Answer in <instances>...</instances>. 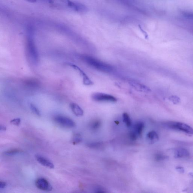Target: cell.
Instances as JSON below:
<instances>
[{
	"instance_id": "cell-9",
	"label": "cell",
	"mask_w": 193,
	"mask_h": 193,
	"mask_svg": "<svg viewBox=\"0 0 193 193\" xmlns=\"http://www.w3.org/2000/svg\"><path fill=\"white\" fill-rule=\"evenodd\" d=\"M50 5L58 8H64L69 5L70 0H43Z\"/></svg>"
},
{
	"instance_id": "cell-6",
	"label": "cell",
	"mask_w": 193,
	"mask_h": 193,
	"mask_svg": "<svg viewBox=\"0 0 193 193\" xmlns=\"http://www.w3.org/2000/svg\"><path fill=\"white\" fill-rule=\"evenodd\" d=\"M56 122L65 127L73 128L76 126V123L70 118L62 115H58L54 118Z\"/></svg>"
},
{
	"instance_id": "cell-5",
	"label": "cell",
	"mask_w": 193,
	"mask_h": 193,
	"mask_svg": "<svg viewBox=\"0 0 193 193\" xmlns=\"http://www.w3.org/2000/svg\"><path fill=\"white\" fill-rule=\"evenodd\" d=\"M91 98L93 100L98 102L114 103L117 101V99L115 97L111 95L103 93H94L92 95Z\"/></svg>"
},
{
	"instance_id": "cell-16",
	"label": "cell",
	"mask_w": 193,
	"mask_h": 193,
	"mask_svg": "<svg viewBox=\"0 0 193 193\" xmlns=\"http://www.w3.org/2000/svg\"><path fill=\"white\" fill-rule=\"evenodd\" d=\"M123 122L128 127H130L131 125V120L130 117L127 113H123Z\"/></svg>"
},
{
	"instance_id": "cell-25",
	"label": "cell",
	"mask_w": 193,
	"mask_h": 193,
	"mask_svg": "<svg viewBox=\"0 0 193 193\" xmlns=\"http://www.w3.org/2000/svg\"><path fill=\"white\" fill-rule=\"evenodd\" d=\"M138 135L134 131H132L129 134V137L132 140H135L137 138Z\"/></svg>"
},
{
	"instance_id": "cell-10",
	"label": "cell",
	"mask_w": 193,
	"mask_h": 193,
	"mask_svg": "<svg viewBox=\"0 0 193 193\" xmlns=\"http://www.w3.org/2000/svg\"><path fill=\"white\" fill-rule=\"evenodd\" d=\"M129 84L133 88L139 91L148 93L151 91V89L147 87L146 86L141 83H138L135 81H131L129 82Z\"/></svg>"
},
{
	"instance_id": "cell-22",
	"label": "cell",
	"mask_w": 193,
	"mask_h": 193,
	"mask_svg": "<svg viewBox=\"0 0 193 193\" xmlns=\"http://www.w3.org/2000/svg\"><path fill=\"white\" fill-rule=\"evenodd\" d=\"M100 122L99 121H95L94 122L92 123V124H91V127L92 129L95 130V129H98L100 127Z\"/></svg>"
},
{
	"instance_id": "cell-3",
	"label": "cell",
	"mask_w": 193,
	"mask_h": 193,
	"mask_svg": "<svg viewBox=\"0 0 193 193\" xmlns=\"http://www.w3.org/2000/svg\"><path fill=\"white\" fill-rule=\"evenodd\" d=\"M165 128L172 130L180 131L193 135V128L185 123L178 122H167L163 124Z\"/></svg>"
},
{
	"instance_id": "cell-15",
	"label": "cell",
	"mask_w": 193,
	"mask_h": 193,
	"mask_svg": "<svg viewBox=\"0 0 193 193\" xmlns=\"http://www.w3.org/2000/svg\"><path fill=\"white\" fill-rule=\"evenodd\" d=\"M148 140L151 143L155 142L159 140V137L156 132L152 131L149 132L147 135Z\"/></svg>"
},
{
	"instance_id": "cell-2",
	"label": "cell",
	"mask_w": 193,
	"mask_h": 193,
	"mask_svg": "<svg viewBox=\"0 0 193 193\" xmlns=\"http://www.w3.org/2000/svg\"><path fill=\"white\" fill-rule=\"evenodd\" d=\"M135 12L147 14L145 6L139 0H109Z\"/></svg>"
},
{
	"instance_id": "cell-24",
	"label": "cell",
	"mask_w": 193,
	"mask_h": 193,
	"mask_svg": "<svg viewBox=\"0 0 193 193\" xmlns=\"http://www.w3.org/2000/svg\"><path fill=\"white\" fill-rule=\"evenodd\" d=\"M21 120L19 118H17V119H14L10 121L11 124H13V125L19 126V124H20Z\"/></svg>"
},
{
	"instance_id": "cell-30",
	"label": "cell",
	"mask_w": 193,
	"mask_h": 193,
	"mask_svg": "<svg viewBox=\"0 0 193 193\" xmlns=\"http://www.w3.org/2000/svg\"><path fill=\"white\" fill-rule=\"evenodd\" d=\"M28 2H31V3H35L37 2V0H25Z\"/></svg>"
},
{
	"instance_id": "cell-20",
	"label": "cell",
	"mask_w": 193,
	"mask_h": 193,
	"mask_svg": "<svg viewBox=\"0 0 193 193\" xmlns=\"http://www.w3.org/2000/svg\"><path fill=\"white\" fill-rule=\"evenodd\" d=\"M168 157L161 154H157L155 157V160L158 161L166 160V159H168Z\"/></svg>"
},
{
	"instance_id": "cell-28",
	"label": "cell",
	"mask_w": 193,
	"mask_h": 193,
	"mask_svg": "<svg viewBox=\"0 0 193 193\" xmlns=\"http://www.w3.org/2000/svg\"><path fill=\"white\" fill-rule=\"evenodd\" d=\"M6 183L4 181H1L0 182V188L1 189H4L6 186Z\"/></svg>"
},
{
	"instance_id": "cell-18",
	"label": "cell",
	"mask_w": 193,
	"mask_h": 193,
	"mask_svg": "<svg viewBox=\"0 0 193 193\" xmlns=\"http://www.w3.org/2000/svg\"><path fill=\"white\" fill-rule=\"evenodd\" d=\"M82 141V138L79 134H76L72 139V143L74 145L78 144Z\"/></svg>"
},
{
	"instance_id": "cell-14",
	"label": "cell",
	"mask_w": 193,
	"mask_h": 193,
	"mask_svg": "<svg viewBox=\"0 0 193 193\" xmlns=\"http://www.w3.org/2000/svg\"><path fill=\"white\" fill-rule=\"evenodd\" d=\"M144 128V124L142 122H138L134 125V131L138 135H140L142 133Z\"/></svg>"
},
{
	"instance_id": "cell-23",
	"label": "cell",
	"mask_w": 193,
	"mask_h": 193,
	"mask_svg": "<svg viewBox=\"0 0 193 193\" xmlns=\"http://www.w3.org/2000/svg\"><path fill=\"white\" fill-rule=\"evenodd\" d=\"M169 100L174 104H178L180 102V98L175 96H172L169 98Z\"/></svg>"
},
{
	"instance_id": "cell-19",
	"label": "cell",
	"mask_w": 193,
	"mask_h": 193,
	"mask_svg": "<svg viewBox=\"0 0 193 193\" xmlns=\"http://www.w3.org/2000/svg\"><path fill=\"white\" fill-rule=\"evenodd\" d=\"M30 107L32 111L33 112L34 114H36V115H37L39 116H41V114L40 111L39 109H38V108H37V106H36L35 105L31 103V104H30Z\"/></svg>"
},
{
	"instance_id": "cell-29",
	"label": "cell",
	"mask_w": 193,
	"mask_h": 193,
	"mask_svg": "<svg viewBox=\"0 0 193 193\" xmlns=\"http://www.w3.org/2000/svg\"><path fill=\"white\" fill-rule=\"evenodd\" d=\"M7 129V128L4 125H1L0 126V130L1 131H5Z\"/></svg>"
},
{
	"instance_id": "cell-27",
	"label": "cell",
	"mask_w": 193,
	"mask_h": 193,
	"mask_svg": "<svg viewBox=\"0 0 193 193\" xmlns=\"http://www.w3.org/2000/svg\"><path fill=\"white\" fill-rule=\"evenodd\" d=\"M176 169L177 171L178 172L181 173V174H183L185 172V169L184 168L181 166H177L176 168Z\"/></svg>"
},
{
	"instance_id": "cell-4",
	"label": "cell",
	"mask_w": 193,
	"mask_h": 193,
	"mask_svg": "<svg viewBox=\"0 0 193 193\" xmlns=\"http://www.w3.org/2000/svg\"><path fill=\"white\" fill-rule=\"evenodd\" d=\"M29 32L27 40V53L32 60L34 63H36L38 62V51H37L34 41L32 38V30L30 31Z\"/></svg>"
},
{
	"instance_id": "cell-8",
	"label": "cell",
	"mask_w": 193,
	"mask_h": 193,
	"mask_svg": "<svg viewBox=\"0 0 193 193\" xmlns=\"http://www.w3.org/2000/svg\"><path fill=\"white\" fill-rule=\"evenodd\" d=\"M35 184L37 188L43 191H51L53 189V187L49 182L44 178L37 179Z\"/></svg>"
},
{
	"instance_id": "cell-1",
	"label": "cell",
	"mask_w": 193,
	"mask_h": 193,
	"mask_svg": "<svg viewBox=\"0 0 193 193\" xmlns=\"http://www.w3.org/2000/svg\"><path fill=\"white\" fill-rule=\"evenodd\" d=\"M82 58L88 65L98 71L104 73H110L113 70V67L111 65L107 64L91 56H83Z\"/></svg>"
},
{
	"instance_id": "cell-17",
	"label": "cell",
	"mask_w": 193,
	"mask_h": 193,
	"mask_svg": "<svg viewBox=\"0 0 193 193\" xmlns=\"http://www.w3.org/2000/svg\"><path fill=\"white\" fill-rule=\"evenodd\" d=\"M21 152H22V151L20 149H10L9 150L5 152L4 154L7 156H12V155L19 154Z\"/></svg>"
},
{
	"instance_id": "cell-31",
	"label": "cell",
	"mask_w": 193,
	"mask_h": 193,
	"mask_svg": "<svg viewBox=\"0 0 193 193\" xmlns=\"http://www.w3.org/2000/svg\"><path fill=\"white\" fill-rule=\"evenodd\" d=\"M190 174V176H192V177H193V174L192 173H190V174Z\"/></svg>"
},
{
	"instance_id": "cell-7",
	"label": "cell",
	"mask_w": 193,
	"mask_h": 193,
	"mask_svg": "<svg viewBox=\"0 0 193 193\" xmlns=\"http://www.w3.org/2000/svg\"><path fill=\"white\" fill-rule=\"evenodd\" d=\"M67 65L73 68V69L75 70L78 71L79 72L80 75L82 76V79H83V84L84 85L87 86H90L93 85L94 83L90 79V78L88 77L87 74L83 70H82L80 68L78 67V66L73 64V63H67Z\"/></svg>"
},
{
	"instance_id": "cell-26",
	"label": "cell",
	"mask_w": 193,
	"mask_h": 193,
	"mask_svg": "<svg viewBox=\"0 0 193 193\" xmlns=\"http://www.w3.org/2000/svg\"><path fill=\"white\" fill-rule=\"evenodd\" d=\"M101 145L100 143H91L87 144V146L90 148H96Z\"/></svg>"
},
{
	"instance_id": "cell-11",
	"label": "cell",
	"mask_w": 193,
	"mask_h": 193,
	"mask_svg": "<svg viewBox=\"0 0 193 193\" xmlns=\"http://www.w3.org/2000/svg\"><path fill=\"white\" fill-rule=\"evenodd\" d=\"M35 158L37 161L43 166L49 169H53L54 168V165L53 163L45 157L39 155H36Z\"/></svg>"
},
{
	"instance_id": "cell-21",
	"label": "cell",
	"mask_w": 193,
	"mask_h": 193,
	"mask_svg": "<svg viewBox=\"0 0 193 193\" xmlns=\"http://www.w3.org/2000/svg\"><path fill=\"white\" fill-rule=\"evenodd\" d=\"M184 17L188 19L193 20V12H182Z\"/></svg>"
},
{
	"instance_id": "cell-13",
	"label": "cell",
	"mask_w": 193,
	"mask_h": 193,
	"mask_svg": "<svg viewBox=\"0 0 193 193\" xmlns=\"http://www.w3.org/2000/svg\"><path fill=\"white\" fill-rule=\"evenodd\" d=\"M70 107L72 111L76 116L78 117L82 116L83 115V111L82 108L76 103H71Z\"/></svg>"
},
{
	"instance_id": "cell-12",
	"label": "cell",
	"mask_w": 193,
	"mask_h": 193,
	"mask_svg": "<svg viewBox=\"0 0 193 193\" xmlns=\"http://www.w3.org/2000/svg\"><path fill=\"white\" fill-rule=\"evenodd\" d=\"M190 155V153L188 150L183 148H178L174 152V157L176 159L187 158Z\"/></svg>"
}]
</instances>
